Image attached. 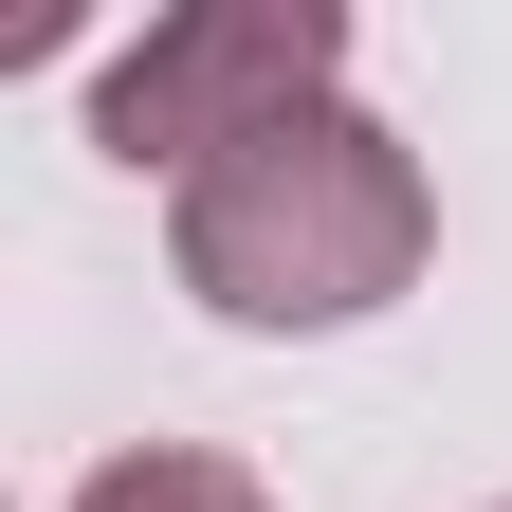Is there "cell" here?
<instances>
[{"instance_id": "6da1fadb", "label": "cell", "mask_w": 512, "mask_h": 512, "mask_svg": "<svg viewBox=\"0 0 512 512\" xmlns=\"http://www.w3.org/2000/svg\"><path fill=\"white\" fill-rule=\"evenodd\" d=\"M165 256H183V293H202L220 330H348V311H384L439 256V183H421V147L384 110L330 92V110L256 128V147H220L183 183Z\"/></svg>"}, {"instance_id": "7a4b0ae2", "label": "cell", "mask_w": 512, "mask_h": 512, "mask_svg": "<svg viewBox=\"0 0 512 512\" xmlns=\"http://www.w3.org/2000/svg\"><path fill=\"white\" fill-rule=\"evenodd\" d=\"M330 92H348V0H165L92 74V147L202 183L220 147H256V128H293Z\"/></svg>"}, {"instance_id": "3957f363", "label": "cell", "mask_w": 512, "mask_h": 512, "mask_svg": "<svg viewBox=\"0 0 512 512\" xmlns=\"http://www.w3.org/2000/svg\"><path fill=\"white\" fill-rule=\"evenodd\" d=\"M74 512H275L238 458H202V439H128V458L74 476Z\"/></svg>"}, {"instance_id": "277c9868", "label": "cell", "mask_w": 512, "mask_h": 512, "mask_svg": "<svg viewBox=\"0 0 512 512\" xmlns=\"http://www.w3.org/2000/svg\"><path fill=\"white\" fill-rule=\"evenodd\" d=\"M494 512H512V494H494Z\"/></svg>"}]
</instances>
